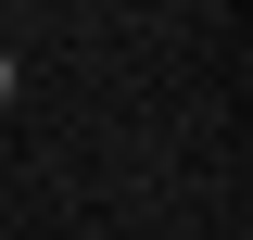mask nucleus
<instances>
[{"label": "nucleus", "mask_w": 253, "mask_h": 240, "mask_svg": "<svg viewBox=\"0 0 253 240\" xmlns=\"http://www.w3.org/2000/svg\"><path fill=\"white\" fill-rule=\"evenodd\" d=\"M0 114H13V51H0Z\"/></svg>", "instance_id": "obj_1"}]
</instances>
